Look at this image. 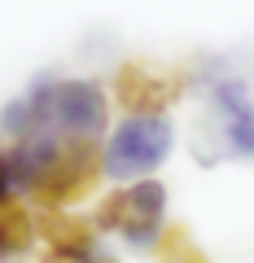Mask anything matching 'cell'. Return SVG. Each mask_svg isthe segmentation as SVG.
Wrapping results in <instances>:
<instances>
[{
    "label": "cell",
    "mask_w": 254,
    "mask_h": 263,
    "mask_svg": "<svg viewBox=\"0 0 254 263\" xmlns=\"http://www.w3.org/2000/svg\"><path fill=\"white\" fill-rule=\"evenodd\" d=\"M27 101L35 110L40 132H53L57 141L101 145L105 132H110V97L96 79L40 75L27 88Z\"/></svg>",
    "instance_id": "6da1fadb"
},
{
    "label": "cell",
    "mask_w": 254,
    "mask_h": 263,
    "mask_svg": "<svg viewBox=\"0 0 254 263\" xmlns=\"http://www.w3.org/2000/svg\"><path fill=\"white\" fill-rule=\"evenodd\" d=\"M175 149V127L167 114H127L119 127L105 132L101 141V176L114 184L145 180L162 167Z\"/></svg>",
    "instance_id": "7a4b0ae2"
},
{
    "label": "cell",
    "mask_w": 254,
    "mask_h": 263,
    "mask_svg": "<svg viewBox=\"0 0 254 263\" xmlns=\"http://www.w3.org/2000/svg\"><path fill=\"white\" fill-rule=\"evenodd\" d=\"M92 228L101 233H119L132 250H158L162 233H167V184L153 176L127 180L119 193H110L96 206Z\"/></svg>",
    "instance_id": "3957f363"
},
{
    "label": "cell",
    "mask_w": 254,
    "mask_h": 263,
    "mask_svg": "<svg viewBox=\"0 0 254 263\" xmlns=\"http://www.w3.org/2000/svg\"><path fill=\"white\" fill-rule=\"evenodd\" d=\"M180 79L158 70V66H145V62H127L114 79V92H119L123 110L127 114H167L171 101H180Z\"/></svg>",
    "instance_id": "277c9868"
},
{
    "label": "cell",
    "mask_w": 254,
    "mask_h": 263,
    "mask_svg": "<svg viewBox=\"0 0 254 263\" xmlns=\"http://www.w3.org/2000/svg\"><path fill=\"white\" fill-rule=\"evenodd\" d=\"M210 101L224 114V141L232 154L254 158V105H250V88L232 75H215L210 79Z\"/></svg>",
    "instance_id": "5b68a950"
},
{
    "label": "cell",
    "mask_w": 254,
    "mask_h": 263,
    "mask_svg": "<svg viewBox=\"0 0 254 263\" xmlns=\"http://www.w3.org/2000/svg\"><path fill=\"white\" fill-rule=\"evenodd\" d=\"M40 233H35V215L22 211L18 202L0 211V263H22L35 250Z\"/></svg>",
    "instance_id": "8992f818"
},
{
    "label": "cell",
    "mask_w": 254,
    "mask_h": 263,
    "mask_svg": "<svg viewBox=\"0 0 254 263\" xmlns=\"http://www.w3.org/2000/svg\"><path fill=\"white\" fill-rule=\"evenodd\" d=\"M0 132H5L9 141H22V136H31V132H40V123H35V110H31L27 92L0 105Z\"/></svg>",
    "instance_id": "52a82bcc"
},
{
    "label": "cell",
    "mask_w": 254,
    "mask_h": 263,
    "mask_svg": "<svg viewBox=\"0 0 254 263\" xmlns=\"http://www.w3.org/2000/svg\"><path fill=\"white\" fill-rule=\"evenodd\" d=\"M158 254H162V263H206L202 250L188 241V233H180V228H167V233H162Z\"/></svg>",
    "instance_id": "ba28073f"
},
{
    "label": "cell",
    "mask_w": 254,
    "mask_h": 263,
    "mask_svg": "<svg viewBox=\"0 0 254 263\" xmlns=\"http://www.w3.org/2000/svg\"><path fill=\"white\" fill-rule=\"evenodd\" d=\"M101 259V246L88 241V246H48L40 263H96Z\"/></svg>",
    "instance_id": "9c48e42d"
},
{
    "label": "cell",
    "mask_w": 254,
    "mask_h": 263,
    "mask_svg": "<svg viewBox=\"0 0 254 263\" xmlns=\"http://www.w3.org/2000/svg\"><path fill=\"white\" fill-rule=\"evenodd\" d=\"M0 154H5V149H0Z\"/></svg>",
    "instance_id": "30bf717a"
}]
</instances>
